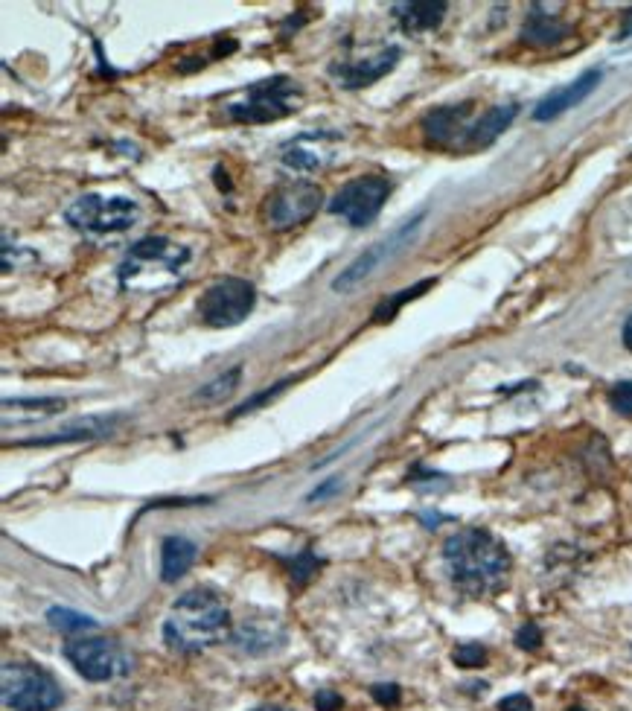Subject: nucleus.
<instances>
[{
	"label": "nucleus",
	"instance_id": "a878e982",
	"mask_svg": "<svg viewBox=\"0 0 632 711\" xmlns=\"http://www.w3.org/2000/svg\"><path fill=\"white\" fill-rule=\"evenodd\" d=\"M6 408H30V411H44V414H53V411H62L65 400H3Z\"/></svg>",
	"mask_w": 632,
	"mask_h": 711
},
{
	"label": "nucleus",
	"instance_id": "f704fd0d",
	"mask_svg": "<svg viewBox=\"0 0 632 711\" xmlns=\"http://www.w3.org/2000/svg\"><path fill=\"white\" fill-rule=\"evenodd\" d=\"M254 711H286V709H271V706H263V709H254Z\"/></svg>",
	"mask_w": 632,
	"mask_h": 711
},
{
	"label": "nucleus",
	"instance_id": "c756f323",
	"mask_svg": "<svg viewBox=\"0 0 632 711\" xmlns=\"http://www.w3.org/2000/svg\"><path fill=\"white\" fill-rule=\"evenodd\" d=\"M516 644L522 647V650H536L539 644H542V630L536 627V624H522L519 630H516Z\"/></svg>",
	"mask_w": 632,
	"mask_h": 711
},
{
	"label": "nucleus",
	"instance_id": "e433bc0d",
	"mask_svg": "<svg viewBox=\"0 0 632 711\" xmlns=\"http://www.w3.org/2000/svg\"><path fill=\"white\" fill-rule=\"evenodd\" d=\"M630 274H632V271H630Z\"/></svg>",
	"mask_w": 632,
	"mask_h": 711
},
{
	"label": "nucleus",
	"instance_id": "6ab92c4d",
	"mask_svg": "<svg viewBox=\"0 0 632 711\" xmlns=\"http://www.w3.org/2000/svg\"><path fill=\"white\" fill-rule=\"evenodd\" d=\"M196 542L184 540V537H167L161 542V580L175 583L190 572V566L196 563Z\"/></svg>",
	"mask_w": 632,
	"mask_h": 711
},
{
	"label": "nucleus",
	"instance_id": "a211bd4d",
	"mask_svg": "<svg viewBox=\"0 0 632 711\" xmlns=\"http://www.w3.org/2000/svg\"><path fill=\"white\" fill-rule=\"evenodd\" d=\"M394 15L402 24V30L411 35L432 33L434 27H440L443 15H446V3H434V0H414V3H397Z\"/></svg>",
	"mask_w": 632,
	"mask_h": 711
},
{
	"label": "nucleus",
	"instance_id": "f03ea898",
	"mask_svg": "<svg viewBox=\"0 0 632 711\" xmlns=\"http://www.w3.org/2000/svg\"><path fill=\"white\" fill-rule=\"evenodd\" d=\"M228 627L231 615L225 601L207 589H190L169 607L164 639L178 653H201L222 642Z\"/></svg>",
	"mask_w": 632,
	"mask_h": 711
},
{
	"label": "nucleus",
	"instance_id": "ddd939ff",
	"mask_svg": "<svg viewBox=\"0 0 632 711\" xmlns=\"http://www.w3.org/2000/svg\"><path fill=\"white\" fill-rule=\"evenodd\" d=\"M402 50L400 47H385L382 53L376 56H367V59H353V62H341V65H333L330 73L333 79L341 85V88H365V85H373L379 82L385 73L397 68L400 62Z\"/></svg>",
	"mask_w": 632,
	"mask_h": 711
},
{
	"label": "nucleus",
	"instance_id": "aec40b11",
	"mask_svg": "<svg viewBox=\"0 0 632 711\" xmlns=\"http://www.w3.org/2000/svg\"><path fill=\"white\" fill-rule=\"evenodd\" d=\"M568 35V24H563L560 18L548 15V12H531L525 27H522V41L531 47H551L557 41H563Z\"/></svg>",
	"mask_w": 632,
	"mask_h": 711
},
{
	"label": "nucleus",
	"instance_id": "9d476101",
	"mask_svg": "<svg viewBox=\"0 0 632 711\" xmlns=\"http://www.w3.org/2000/svg\"><path fill=\"white\" fill-rule=\"evenodd\" d=\"M423 219H426V210H420L417 216H411L405 225H400L391 237L379 239V242H373L370 248H367L365 254H359L347 269L341 271L338 277L333 280V292H341V295H347V292H353L356 286H362L367 277L373 274V271L379 269L385 260H391V257H397L405 245H411V239L417 237V231H420V225H423Z\"/></svg>",
	"mask_w": 632,
	"mask_h": 711
},
{
	"label": "nucleus",
	"instance_id": "f8f14e48",
	"mask_svg": "<svg viewBox=\"0 0 632 711\" xmlns=\"http://www.w3.org/2000/svg\"><path fill=\"white\" fill-rule=\"evenodd\" d=\"M335 140H338L335 132H303L283 146L280 161H283V167L295 172L324 170L335 158Z\"/></svg>",
	"mask_w": 632,
	"mask_h": 711
},
{
	"label": "nucleus",
	"instance_id": "0eeeda50",
	"mask_svg": "<svg viewBox=\"0 0 632 711\" xmlns=\"http://www.w3.org/2000/svg\"><path fill=\"white\" fill-rule=\"evenodd\" d=\"M257 304V292L248 280L242 277H225L216 280L199 301V315L204 324L216 327V330H228L242 324L251 309Z\"/></svg>",
	"mask_w": 632,
	"mask_h": 711
},
{
	"label": "nucleus",
	"instance_id": "412c9836",
	"mask_svg": "<svg viewBox=\"0 0 632 711\" xmlns=\"http://www.w3.org/2000/svg\"><path fill=\"white\" fill-rule=\"evenodd\" d=\"M239 379H242V365H236V368L225 371L222 376H216L213 382L201 385L199 391H196V400H201V403H222L225 397H231L233 391H236Z\"/></svg>",
	"mask_w": 632,
	"mask_h": 711
},
{
	"label": "nucleus",
	"instance_id": "cd10ccee",
	"mask_svg": "<svg viewBox=\"0 0 632 711\" xmlns=\"http://www.w3.org/2000/svg\"><path fill=\"white\" fill-rule=\"evenodd\" d=\"M318 569V560H315V554L312 551H303L300 557H295L292 560V577L298 580V583H306L309 580V575Z\"/></svg>",
	"mask_w": 632,
	"mask_h": 711
},
{
	"label": "nucleus",
	"instance_id": "f3484780",
	"mask_svg": "<svg viewBox=\"0 0 632 711\" xmlns=\"http://www.w3.org/2000/svg\"><path fill=\"white\" fill-rule=\"evenodd\" d=\"M123 417H88V420H79L67 429H59L56 435H47V438H33V441L18 443V446H53V443H73V441H94V438H105L114 432V426L120 423Z\"/></svg>",
	"mask_w": 632,
	"mask_h": 711
},
{
	"label": "nucleus",
	"instance_id": "20e7f679",
	"mask_svg": "<svg viewBox=\"0 0 632 711\" xmlns=\"http://www.w3.org/2000/svg\"><path fill=\"white\" fill-rule=\"evenodd\" d=\"M3 706L12 711H53L62 706V688L47 671L27 662H6L0 674Z\"/></svg>",
	"mask_w": 632,
	"mask_h": 711
},
{
	"label": "nucleus",
	"instance_id": "1a4fd4ad",
	"mask_svg": "<svg viewBox=\"0 0 632 711\" xmlns=\"http://www.w3.org/2000/svg\"><path fill=\"white\" fill-rule=\"evenodd\" d=\"M391 196V184L382 175H362L347 181L333 199H330V213L341 216L344 222H350L353 228H365L370 225L379 210L385 207Z\"/></svg>",
	"mask_w": 632,
	"mask_h": 711
},
{
	"label": "nucleus",
	"instance_id": "4be33fe9",
	"mask_svg": "<svg viewBox=\"0 0 632 711\" xmlns=\"http://www.w3.org/2000/svg\"><path fill=\"white\" fill-rule=\"evenodd\" d=\"M47 621L59 630V633H85V630H94L97 621L91 615H82L76 610H67V607H53L47 612Z\"/></svg>",
	"mask_w": 632,
	"mask_h": 711
},
{
	"label": "nucleus",
	"instance_id": "2eb2a0df",
	"mask_svg": "<svg viewBox=\"0 0 632 711\" xmlns=\"http://www.w3.org/2000/svg\"><path fill=\"white\" fill-rule=\"evenodd\" d=\"M598 82L600 70H586L583 76H577L574 82H568L566 88L548 94L545 100L539 102V105L533 108V120L545 123V120H554V117L566 114L568 108H574V105H580V102L586 100V97L598 88Z\"/></svg>",
	"mask_w": 632,
	"mask_h": 711
},
{
	"label": "nucleus",
	"instance_id": "423d86ee",
	"mask_svg": "<svg viewBox=\"0 0 632 711\" xmlns=\"http://www.w3.org/2000/svg\"><path fill=\"white\" fill-rule=\"evenodd\" d=\"M140 207L126 196H79L67 207V222L88 234H120L137 225Z\"/></svg>",
	"mask_w": 632,
	"mask_h": 711
},
{
	"label": "nucleus",
	"instance_id": "39448f33",
	"mask_svg": "<svg viewBox=\"0 0 632 711\" xmlns=\"http://www.w3.org/2000/svg\"><path fill=\"white\" fill-rule=\"evenodd\" d=\"M300 88L289 79V76H271L263 82H254L248 91H245V100L231 102L228 105V114L236 123H271V120H280L292 111H298Z\"/></svg>",
	"mask_w": 632,
	"mask_h": 711
},
{
	"label": "nucleus",
	"instance_id": "393cba45",
	"mask_svg": "<svg viewBox=\"0 0 632 711\" xmlns=\"http://www.w3.org/2000/svg\"><path fill=\"white\" fill-rule=\"evenodd\" d=\"M609 406L615 408L618 414L632 417V382H618L609 391Z\"/></svg>",
	"mask_w": 632,
	"mask_h": 711
},
{
	"label": "nucleus",
	"instance_id": "5701e85b",
	"mask_svg": "<svg viewBox=\"0 0 632 711\" xmlns=\"http://www.w3.org/2000/svg\"><path fill=\"white\" fill-rule=\"evenodd\" d=\"M434 280H423V283H417V286H411V289H402L400 295H394L391 301H385V304L376 309V321H388V318H394L397 315V309H400L402 304H408L411 298H417V295H423L426 289H432Z\"/></svg>",
	"mask_w": 632,
	"mask_h": 711
},
{
	"label": "nucleus",
	"instance_id": "dca6fc26",
	"mask_svg": "<svg viewBox=\"0 0 632 711\" xmlns=\"http://www.w3.org/2000/svg\"><path fill=\"white\" fill-rule=\"evenodd\" d=\"M516 114H519V105H516V102H504V105L490 108L481 120H475V123L469 126L461 149H484V146H490L493 140H499V137L504 135V129H510V123L516 120Z\"/></svg>",
	"mask_w": 632,
	"mask_h": 711
},
{
	"label": "nucleus",
	"instance_id": "473e14b6",
	"mask_svg": "<svg viewBox=\"0 0 632 711\" xmlns=\"http://www.w3.org/2000/svg\"><path fill=\"white\" fill-rule=\"evenodd\" d=\"M618 38H621V41L632 38V9H627V15H624V24H621V33H618Z\"/></svg>",
	"mask_w": 632,
	"mask_h": 711
},
{
	"label": "nucleus",
	"instance_id": "7c9ffc66",
	"mask_svg": "<svg viewBox=\"0 0 632 711\" xmlns=\"http://www.w3.org/2000/svg\"><path fill=\"white\" fill-rule=\"evenodd\" d=\"M341 706H344V700H341V694H335L333 688H321L315 694V709L318 711H341Z\"/></svg>",
	"mask_w": 632,
	"mask_h": 711
},
{
	"label": "nucleus",
	"instance_id": "6e6552de",
	"mask_svg": "<svg viewBox=\"0 0 632 711\" xmlns=\"http://www.w3.org/2000/svg\"><path fill=\"white\" fill-rule=\"evenodd\" d=\"M65 656L88 682H108L132 671V656L111 639H70Z\"/></svg>",
	"mask_w": 632,
	"mask_h": 711
},
{
	"label": "nucleus",
	"instance_id": "b1692460",
	"mask_svg": "<svg viewBox=\"0 0 632 711\" xmlns=\"http://www.w3.org/2000/svg\"><path fill=\"white\" fill-rule=\"evenodd\" d=\"M452 659H455V665H461V668H481V665L487 662V650H484V644L466 642L452 653Z\"/></svg>",
	"mask_w": 632,
	"mask_h": 711
},
{
	"label": "nucleus",
	"instance_id": "9b49d317",
	"mask_svg": "<svg viewBox=\"0 0 632 711\" xmlns=\"http://www.w3.org/2000/svg\"><path fill=\"white\" fill-rule=\"evenodd\" d=\"M321 207V187L312 181H289L271 190L263 207L268 228L274 231H289L300 222L312 219Z\"/></svg>",
	"mask_w": 632,
	"mask_h": 711
},
{
	"label": "nucleus",
	"instance_id": "2f4dec72",
	"mask_svg": "<svg viewBox=\"0 0 632 711\" xmlns=\"http://www.w3.org/2000/svg\"><path fill=\"white\" fill-rule=\"evenodd\" d=\"M499 711H533V703L528 694H510L499 703Z\"/></svg>",
	"mask_w": 632,
	"mask_h": 711
},
{
	"label": "nucleus",
	"instance_id": "c9c22d12",
	"mask_svg": "<svg viewBox=\"0 0 632 711\" xmlns=\"http://www.w3.org/2000/svg\"><path fill=\"white\" fill-rule=\"evenodd\" d=\"M571 711H586V709H580V706H577V709H571Z\"/></svg>",
	"mask_w": 632,
	"mask_h": 711
},
{
	"label": "nucleus",
	"instance_id": "bb28decb",
	"mask_svg": "<svg viewBox=\"0 0 632 711\" xmlns=\"http://www.w3.org/2000/svg\"><path fill=\"white\" fill-rule=\"evenodd\" d=\"M370 694H373V700H376L379 706H385V709L400 706V685H394V682H391V685H385V682H382V685H373Z\"/></svg>",
	"mask_w": 632,
	"mask_h": 711
},
{
	"label": "nucleus",
	"instance_id": "c85d7f7f",
	"mask_svg": "<svg viewBox=\"0 0 632 711\" xmlns=\"http://www.w3.org/2000/svg\"><path fill=\"white\" fill-rule=\"evenodd\" d=\"M286 385H292V379H283V382H277L274 388H268V391H263V394H257L254 400H245L242 406L236 408V414H233V417H239V414H248V411H254V408L260 406V403H266V400H271V397H277L280 391H286Z\"/></svg>",
	"mask_w": 632,
	"mask_h": 711
},
{
	"label": "nucleus",
	"instance_id": "f257e3e1",
	"mask_svg": "<svg viewBox=\"0 0 632 711\" xmlns=\"http://www.w3.org/2000/svg\"><path fill=\"white\" fill-rule=\"evenodd\" d=\"M443 560L455 589L469 598L493 595L510 575V554L490 531L464 528L443 542Z\"/></svg>",
	"mask_w": 632,
	"mask_h": 711
},
{
	"label": "nucleus",
	"instance_id": "7ed1b4c3",
	"mask_svg": "<svg viewBox=\"0 0 632 711\" xmlns=\"http://www.w3.org/2000/svg\"><path fill=\"white\" fill-rule=\"evenodd\" d=\"M187 260H190V248L184 245H175L164 237L140 239L129 248L120 266V286L140 289V292L169 286L181 277Z\"/></svg>",
	"mask_w": 632,
	"mask_h": 711
},
{
	"label": "nucleus",
	"instance_id": "72a5a7b5",
	"mask_svg": "<svg viewBox=\"0 0 632 711\" xmlns=\"http://www.w3.org/2000/svg\"><path fill=\"white\" fill-rule=\"evenodd\" d=\"M624 344H627V350H632V315L627 318V324H624Z\"/></svg>",
	"mask_w": 632,
	"mask_h": 711
},
{
	"label": "nucleus",
	"instance_id": "4468645a",
	"mask_svg": "<svg viewBox=\"0 0 632 711\" xmlns=\"http://www.w3.org/2000/svg\"><path fill=\"white\" fill-rule=\"evenodd\" d=\"M469 114H472L469 102L434 108V111H429L423 117V135L434 146H461L469 126H472V123H466Z\"/></svg>",
	"mask_w": 632,
	"mask_h": 711
}]
</instances>
